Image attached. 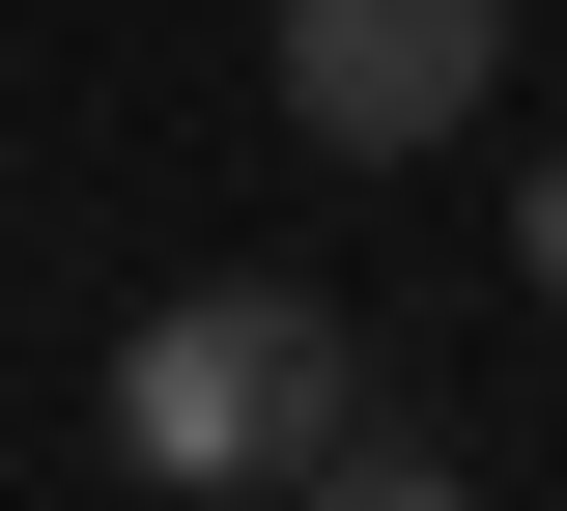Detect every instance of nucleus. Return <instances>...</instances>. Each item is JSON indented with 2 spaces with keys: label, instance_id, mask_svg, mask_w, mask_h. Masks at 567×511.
Instances as JSON below:
<instances>
[{
  "label": "nucleus",
  "instance_id": "obj_3",
  "mask_svg": "<svg viewBox=\"0 0 567 511\" xmlns=\"http://www.w3.org/2000/svg\"><path fill=\"white\" fill-rule=\"evenodd\" d=\"M284 511H454V483H425V454H312Z\"/></svg>",
  "mask_w": 567,
  "mask_h": 511
},
{
  "label": "nucleus",
  "instance_id": "obj_2",
  "mask_svg": "<svg viewBox=\"0 0 567 511\" xmlns=\"http://www.w3.org/2000/svg\"><path fill=\"white\" fill-rule=\"evenodd\" d=\"M483 85H511V0H284V143H341V171L483 143Z\"/></svg>",
  "mask_w": 567,
  "mask_h": 511
},
{
  "label": "nucleus",
  "instance_id": "obj_1",
  "mask_svg": "<svg viewBox=\"0 0 567 511\" xmlns=\"http://www.w3.org/2000/svg\"><path fill=\"white\" fill-rule=\"evenodd\" d=\"M114 454L142 483H312L341 454V313L312 285H171L114 341Z\"/></svg>",
  "mask_w": 567,
  "mask_h": 511
},
{
  "label": "nucleus",
  "instance_id": "obj_4",
  "mask_svg": "<svg viewBox=\"0 0 567 511\" xmlns=\"http://www.w3.org/2000/svg\"><path fill=\"white\" fill-rule=\"evenodd\" d=\"M511 256H539V313H567V143H539V200H511Z\"/></svg>",
  "mask_w": 567,
  "mask_h": 511
}]
</instances>
